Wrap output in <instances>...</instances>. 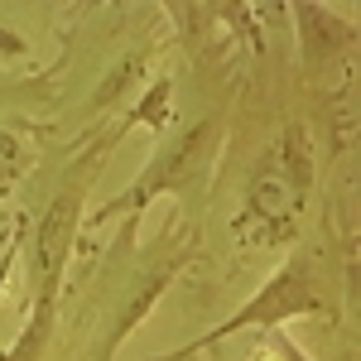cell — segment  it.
<instances>
[{
	"label": "cell",
	"mask_w": 361,
	"mask_h": 361,
	"mask_svg": "<svg viewBox=\"0 0 361 361\" xmlns=\"http://www.w3.org/2000/svg\"><path fill=\"white\" fill-rule=\"evenodd\" d=\"M299 20V44H304V63L318 68L323 58H333L342 44H352V29L337 20L333 10H318V5H299L294 10Z\"/></svg>",
	"instance_id": "5"
},
{
	"label": "cell",
	"mask_w": 361,
	"mask_h": 361,
	"mask_svg": "<svg viewBox=\"0 0 361 361\" xmlns=\"http://www.w3.org/2000/svg\"><path fill=\"white\" fill-rule=\"evenodd\" d=\"M250 207L255 222H270L265 241H284L294 231L299 202H304L308 183H313V159H308V135L304 126H284L275 140V149L260 159L255 178H250Z\"/></svg>",
	"instance_id": "2"
},
{
	"label": "cell",
	"mask_w": 361,
	"mask_h": 361,
	"mask_svg": "<svg viewBox=\"0 0 361 361\" xmlns=\"http://www.w3.org/2000/svg\"><path fill=\"white\" fill-rule=\"evenodd\" d=\"M246 361H308V352L294 342V337H279V333H260L255 347H250Z\"/></svg>",
	"instance_id": "7"
},
{
	"label": "cell",
	"mask_w": 361,
	"mask_h": 361,
	"mask_svg": "<svg viewBox=\"0 0 361 361\" xmlns=\"http://www.w3.org/2000/svg\"><path fill=\"white\" fill-rule=\"evenodd\" d=\"M212 145H217V121H202V126H193V130L178 140L173 149H164L154 164L140 173L135 188H126L116 202H106V207H102V217H116V212H140V207H149L159 193H178L188 178H197V173L207 169Z\"/></svg>",
	"instance_id": "3"
},
{
	"label": "cell",
	"mask_w": 361,
	"mask_h": 361,
	"mask_svg": "<svg viewBox=\"0 0 361 361\" xmlns=\"http://www.w3.org/2000/svg\"><path fill=\"white\" fill-rule=\"evenodd\" d=\"M82 197L87 183L78 178L68 193H58L39 222V236H34V284L39 294L34 299H58V284H63V265L73 255V236H78V217H82Z\"/></svg>",
	"instance_id": "4"
},
{
	"label": "cell",
	"mask_w": 361,
	"mask_h": 361,
	"mask_svg": "<svg viewBox=\"0 0 361 361\" xmlns=\"http://www.w3.org/2000/svg\"><path fill=\"white\" fill-rule=\"evenodd\" d=\"M169 92H173V82H169V78H159V82L149 87V97L140 102L135 121H145V126H154V130H159V126L169 121Z\"/></svg>",
	"instance_id": "8"
},
{
	"label": "cell",
	"mask_w": 361,
	"mask_h": 361,
	"mask_svg": "<svg viewBox=\"0 0 361 361\" xmlns=\"http://www.w3.org/2000/svg\"><path fill=\"white\" fill-rule=\"evenodd\" d=\"M304 313H323V289L313 284V265H308V260H289V265H279L275 275L250 294V304H241L226 323L207 328L193 347H178V352H169V357H159V361H188L193 352L217 347V342H226V337H236V333H275L279 323L304 318Z\"/></svg>",
	"instance_id": "1"
},
{
	"label": "cell",
	"mask_w": 361,
	"mask_h": 361,
	"mask_svg": "<svg viewBox=\"0 0 361 361\" xmlns=\"http://www.w3.org/2000/svg\"><path fill=\"white\" fill-rule=\"evenodd\" d=\"M178 270H183V255H169V260L159 265V270H149V275H145V284H140L135 294H130V304H126V313L116 318V328H111V342H106V357H102V361H111V352L121 347V342H126V333L135 328L140 318H145V313L154 308V299H159V294L169 289V279L178 275Z\"/></svg>",
	"instance_id": "6"
}]
</instances>
